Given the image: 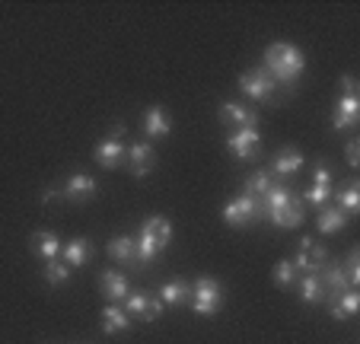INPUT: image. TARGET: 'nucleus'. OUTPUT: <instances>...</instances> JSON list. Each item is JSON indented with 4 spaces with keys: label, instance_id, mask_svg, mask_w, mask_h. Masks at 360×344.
Instances as JSON below:
<instances>
[{
    "label": "nucleus",
    "instance_id": "1",
    "mask_svg": "<svg viewBox=\"0 0 360 344\" xmlns=\"http://www.w3.org/2000/svg\"><path fill=\"white\" fill-rule=\"evenodd\" d=\"M306 68V58L297 45L290 42H274V45L265 48V70L274 83H284V87H293L300 80Z\"/></svg>",
    "mask_w": 360,
    "mask_h": 344
},
{
    "label": "nucleus",
    "instance_id": "2",
    "mask_svg": "<svg viewBox=\"0 0 360 344\" xmlns=\"http://www.w3.org/2000/svg\"><path fill=\"white\" fill-rule=\"evenodd\" d=\"M191 306H195L198 316H217L220 306H224V287L214 277H201V281L191 287Z\"/></svg>",
    "mask_w": 360,
    "mask_h": 344
},
{
    "label": "nucleus",
    "instance_id": "3",
    "mask_svg": "<svg viewBox=\"0 0 360 344\" xmlns=\"http://www.w3.org/2000/svg\"><path fill=\"white\" fill-rule=\"evenodd\" d=\"M239 89L255 102H271L274 93H278V83L268 77L265 68H255V70H245V74L239 77Z\"/></svg>",
    "mask_w": 360,
    "mask_h": 344
},
{
    "label": "nucleus",
    "instance_id": "4",
    "mask_svg": "<svg viewBox=\"0 0 360 344\" xmlns=\"http://www.w3.org/2000/svg\"><path fill=\"white\" fill-rule=\"evenodd\" d=\"M259 217H262L259 198H252V195H239L236 201H230L224 208V220L230 223V227H249V223H255Z\"/></svg>",
    "mask_w": 360,
    "mask_h": 344
},
{
    "label": "nucleus",
    "instance_id": "5",
    "mask_svg": "<svg viewBox=\"0 0 360 344\" xmlns=\"http://www.w3.org/2000/svg\"><path fill=\"white\" fill-rule=\"evenodd\" d=\"M226 147H230V153L236 156V160H255L262 150V137H259V128H239L233 131V137L226 141Z\"/></svg>",
    "mask_w": 360,
    "mask_h": 344
},
{
    "label": "nucleus",
    "instance_id": "6",
    "mask_svg": "<svg viewBox=\"0 0 360 344\" xmlns=\"http://www.w3.org/2000/svg\"><path fill=\"white\" fill-rule=\"evenodd\" d=\"M124 312L134 319H143V322H153L163 312V303H160V297H150V293H128Z\"/></svg>",
    "mask_w": 360,
    "mask_h": 344
},
{
    "label": "nucleus",
    "instance_id": "7",
    "mask_svg": "<svg viewBox=\"0 0 360 344\" xmlns=\"http://www.w3.org/2000/svg\"><path fill=\"white\" fill-rule=\"evenodd\" d=\"M357 122H360V102H357V96H341L338 106H335V115H332V128L335 131H351Z\"/></svg>",
    "mask_w": 360,
    "mask_h": 344
},
{
    "label": "nucleus",
    "instance_id": "8",
    "mask_svg": "<svg viewBox=\"0 0 360 344\" xmlns=\"http://www.w3.org/2000/svg\"><path fill=\"white\" fill-rule=\"evenodd\" d=\"M220 118L226 125H239V128H259V112L249 106H239V102H224L220 106Z\"/></svg>",
    "mask_w": 360,
    "mask_h": 344
},
{
    "label": "nucleus",
    "instance_id": "9",
    "mask_svg": "<svg viewBox=\"0 0 360 344\" xmlns=\"http://www.w3.org/2000/svg\"><path fill=\"white\" fill-rule=\"evenodd\" d=\"M124 156H128V163H131V172H134L137 179H143L153 169V147H150L147 141H141V144H131V150H124Z\"/></svg>",
    "mask_w": 360,
    "mask_h": 344
},
{
    "label": "nucleus",
    "instance_id": "10",
    "mask_svg": "<svg viewBox=\"0 0 360 344\" xmlns=\"http://www.w3.org/2000/svg\"><path fill=\"white\" fill-rule=\"evenodd\" d=\"M93 156H96V163H99L102 169H115L118 163L124 160V144L115 141V137H105V141L96 144Z\"/></svg>",
    "mask_w": 360,
    "mask_h": 344
},
{
    "label": "nucleus",
    "instance_id": "11",
    "mask_svg": "<svg viewBox=\"0 0 360 344\" xmlns=\"http://www.w3.org/2000/svg\"><path fill=\"white\" fill-rule=\"evenodd\" d=\"M134 246H137V255H134V262H137V265H150V262H153V258L160 255V252H163V246L157 243V236L150 233V227H147V223H143V227H141V233H137V236H134Z\"/></svg>",
    "mask_w": 360,
    "mask_h": 344
},
{
    "label": "nucleus",
    "instance_id": "12",
    "mask_svg": "<svg viewBox=\"0 0 360 344\" xmlns=\"http://www.w3.org/2000/svg\"><path fill=\"white\" fill-rule=\"evenodd\" d=\"M96 195V179L93 176H70L68 185L61 189V198H68V201H86V198Z\"/></svg>",
    "mask_w": 360,
    "mask_h": 344
},
{
    "label": "nucleus",
    "instance_id": "13",
    "mask_svg": "<svg viewBox=\"0 0 360 344\" xmlns=\"http://www.w3.org/2000/svg\"><path fill=\"white\" fill-rule=\"evenodd\" d=\"M172 131V125H169V115H166V108H147V115H143V134L147 137H166Z\"/></svg>",
    "mask_w": 360,
    "mask_h": 344
},
{
    "label": "nucleus",
    "instance_id": "14",
    "mask_svg": "<svg viewBox=\"0 0 360 344\" xmlns=\"http://www.w3.org/2000/svg\"><path fill=\"white\" fill-rule=\"evenodd\" d=\"M316 274H319V281H322V287H326V293H335V297H341L345 291H351V284H347L345 271H341L338 265H335V268H332V265H322Z\"/></svg>",
    "mask_w": 360,
    "mask_h": 344
},
{
    "label": "nucleus",
    "instance_id": "15",
    "mask_svg": "<svg viewBox=\"0 0 360 344\" xmlns=\"http://www.w3.org/2000/svg\"><path fill=\"white\" fill-rule=\"evenodd\" d=\"M61 255L68 268H83L89 262V255H93V246H89V239H70L61 249Z\"/></svg>",
    "mask_w": 360,
    "mask_h": 344
},
{
    "label": "nucleus",
    "instance_id": "16",
    "mask_svg": "<svg viewBox=\"0 0 360 344\" xmlns=\"http://www.w3.org/2000/svg\"><path fill=\"white\" fill-rule=\"evenodd\" d=\"M268 220L274 223V227L281 229H290V227H300L303 223V201H297V198H290V201L284 204V208L278 210V214H271Z\"/></svg>",
    "mask_w": 360,
    "mask_h": 344
},
{
    "label": "nucleus",
    "instance_id": "17",
    "mask_svg": "<svg viewBox=\"0 0 360 344\" xmlns=\"http://www.w3.org/2000/svg\"><path fill=\"white\" fill-rule=\"evenodd\" d=\"M102 291H105V297L109 300H128V293H131V287H128V277L124 274H118V271H105L102 274Z\"/></svg>",
    "mask_w": 360,
    "mask_h": 344
},
{
    "label": "nucleus",
    "instance_id": "18",
    "mask_svg": "<svg viewBox=\"0 0 360 344\" xmlns=\"http://www.w3.org/2000/svg\"><path fill=\"white\" fill-rule=\"evenodd\" d=\"M128 325H131V316L122 306H105V310H102V331H105V335H118V331H124Z\"/></svg>",
    "mask_w": 360,
    "mask_h": 344
},
{
    "label": "nucleus",
    "instance_id": "19",
    "mask_svg": "<svg viewBox=\"0 0 360 344\" xmlns=\"http://www.w3.org/2000/svg\"><path fill=\"white\" fill-rule=\"evenodd\" d=\"M185 300H191V284L169 281V284H163V287H160V303L179 306V303H185Z\"/></svg>",
    "mask_w": 360,
    "mask_h": 344
},
{
    "label": "nucleus",
    "instance_id": "20",
    "mask_svg": "<svg viewBox=\"0 0 360 344\" xmlns=\"http://www.w3.org/2000/svg\"><path fill=\"white\" fill-rule=\"evenodd\" d=\"M137 255V246H134V236H115L109 243V258L118 265H131Z\"/></svg>",
    "mask_w": 360,
    "mask_h": 344
},
{
    "label": "nucleus",
    "instance_id": "21",
    "mask_svg": "<svg viewBox=\"0 0 360 344\" xmlns=\"http://www.w3.org/2000/svg\"><path fill=\"white\" fill-rule=\"evenodd\" d=\"M32 243H35V252H39L45 262H51V258L61 255V239H58L55 233H48V229H39V233L32 236Z\"/></svg>",
    "mask_w": 360,
    "mask_h": 344
},
{
    "label": "nucleus",
    "instance_id": "22",
    "mask_svg": "<svg viewBox=\"0 0 360 344\" xmlns=\"http://www.w3.org/2000/svg\"><path fill=\"white\" fill-rule=\"evenodd\" d=\"M300 297H303V303H322V300H328L319 274H306L303 281H300Z\"/></svg>",
    "mask_w": 360,
    "mask_h": 344
},
{
    "label": "nucleus",
    "instance_id": "23",
    "mask_svg": "<svg viewBox=\"0 0 360 344\" xmlns=\"http://www.w3.org/2000/svg\"><path fill=\"white\" fill-rule=\"evenodd\" d=\"M322 233H338V229L347 227V214L341 208H322V214L316 217Z\"/></svg>",
    "mask_w": 360,
    "mask_h": 344
},
{
    "label": "nucleus",
    "instance_id": "24",
    "mask_svg": "<svg viewBox=\"0 0 360 344\" xmlns=\"http://www.w3.org/2000/svg\"><path fill=\"white\" fill-rule=\"evenodd\" d=\"M300 166H303V156L297 150H284V153L274 156V172L278 176H293V172H300Z\"/></svg>",
    "mask_w": 360,
    "mask_h": 344
},
{
    "label": "nucleus",
    "instance_id": "25",
    "mask_svg": "<svg viewBox=\"0 0 360 344\" xmlns=\"http://www.w3.org/2000/svg\"><path fill=\"white\" fill-rule=\"evenodd\" d=\"M357 306H360V293L351 287V291L341 293L338 303L332 300V316L335 319H347V316H354V312H357Z\"/></svg>",
    "mask_w": 360,
    "mask_h": 344
},
{
    "label": "nucleus",
    "instance_id": "26",
    "mask_svg": "<svg viewBox=\"0 0 360 344\" xmlns=\"http://www.w3.org/2000/svg\"><path fill=\"white\" fill-rule=\"evenodd\" d=\"M338 201H341V210H345L347 217L357 214V208H360V185L357 182H347L345 189L338 191Z\"/></svg>",
    "mask_w": 360,
    "mask_h": 344
},
{
    "label": "nucleus",
    "instance_id": "27",
    "mask_svg": "<svg viewBox=\"0 0 360 344\" xmlns=\"http://www.w3.org/2000/svg\"><path fill=\"white\" fill-rule=\"evenodd\" d=\"M45 281L51 284V287H64V284L70 281V268L64 262H58V258H51V262L45 265Z\"/></svg>",
    "mask_w": 360,
    "mask_h": 344
},
{
    "label": "nucleus",
    "instance_id": "28",
    "mask_svg": "<svg viewBox=\"0 0 360 344\" xmlns=\"http://www.w3.org/2000/svg\"><path fill=\"white\" fill-rule=\"evenodd\" d=\"M271 176L268 172H255V176H249L245 179V189H243V195H252V198H262L268 189H271Z\"/></svg>",
    "mask_w": 360,
    "mask_h": 344
},
{
    "label": "nucleus",
    "instance_id": "29",
    "mask_svg": "<svg viewBox=\"0 0 360 344\" xmlns=\"http://www.w3.org/2000/svg\"><path fill=\"white\" fill-rule=\"evenodd\" d=\"M150 227V233H153V236H157V243L160 246H166L169 243V236H172V227H169V220H166V217H147V220H143Z\"/></svg>",
    "mask_w": 360,
    "mask_h": 344
},
{
    "label": "nucleus",
    "instance_id": "30",
    "mask_svg": "<svg viewBox=\"0 0 360 344\" xmlns=\"http://www.w3.org/2000/svg\"><path fill=\"white\" fill-rule=\"evenodd\" d=\"M332 191H335L332 185H316V182H313V189L306 191V201L313 204V208H322V204L332 198Z\"/></svg>",
    "mask_w": 360,
    "mask_h": 344
},
{
    "label": "nucleus",
    "instance_id": "31",
    "mask_svg": "<svg viewBox=\"0 0 360 344\" xmlns=\"http://www.w3.org/2000/svg\"><path fill=\"white\" fill-rule=\"evenodd\" d=\"M274 281H278L281 287H290V284L297 281V268H293V262H278V268H274Z\"/></svg>",
    "mask_w": 360,
    "mask_h": 344
},
{
    "label": "nucleus",
    "instance_id": "32",
    "mask_svg": "<svg viewBox=\"0 0 360 344\" xmlns=\"http://www.w3.org/2000/svg\"><path fill=\"white\" fill-rule=\"evenodd\" d=\"M345 277H347V284H351L354 291H357V284H360V255H357V249L347 255V265H345Z\"/></svg>",
    "mask_w": 360,
    "mask_h": 344
},
{
    "label": "nucleus",
    "instance_id": "33",
    "mask_svg": "<svg viewBox=\"0 0 360 344\" xmlns=\"http://www.w3.org/2000/svg\"><path fill=\"white\" fill-rule=\"evenodd\" d=\"M357 156H360L357 141H347V166H351V169H357Z\"/></svg>",
    "mask_w": 360,
    "mask_h": 344
},
{
    "label": "nucleus",
    "instance_id": "34",
    "mask_svg": "<svg viewBox=\"0 0 360 344\" xmlns=\"http://www.w3.org/2000/svg\"><path fill=\"white\" fill-rule=\"evenodd\" d=\"M341 87H345V96H357V80H354V77H345Z\"/></svg>",
    "mask_w": 360,
    "mask_h": 344
}]
</instances>
